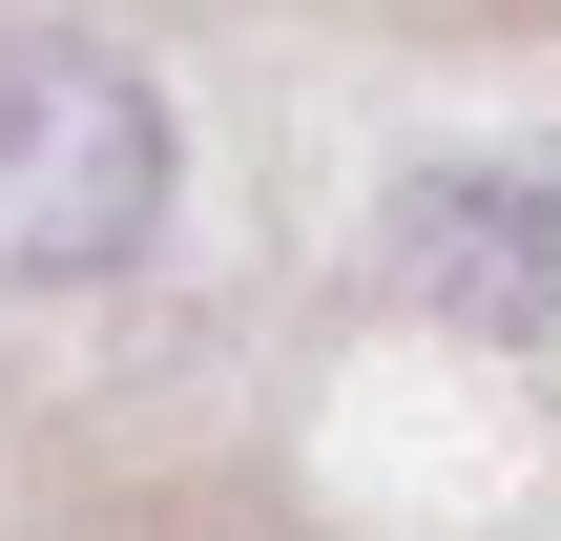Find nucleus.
I'll list each match as a JSON object with an SVG mask.
<instances>
[{"label":"nucleus","mask_w":561,"mask_h":541,"mask_svg":"<svg viewBox=\"0 0 561 541\" xmlns=\"http://www.w3.org/2000/svg\"><path fill=\"white\" fill-rule=\"evenodd\" d=\"M375 292L416 313V334H561V167L520 146H437V167H396L375 188Z\"/></svg>","instance_id":"nucleus-2"},{"label":"nucleus","mask_w":561,"mask_h":541,"mask_svg":"<svg viewBox=\"0 0 561 541\" xmlns=\"http://www.w3.org/2000/svg\"><path fill=\"white\" fill-rule=\"evenodd\" d=\"M167 208H187L167 83L83 21H21L0 42V292H104L167 250Z\"/></svg>","instance_id":"nucleus-1"}]
</instances>
